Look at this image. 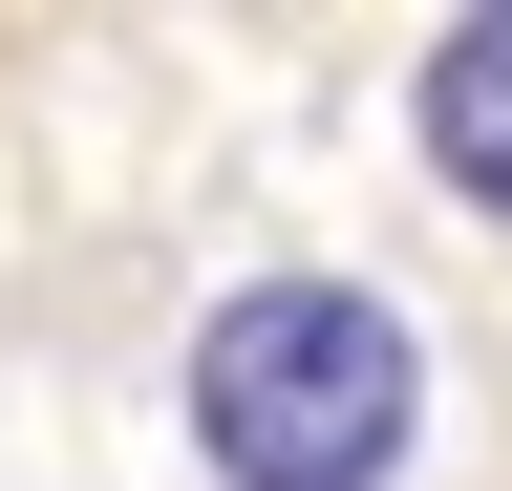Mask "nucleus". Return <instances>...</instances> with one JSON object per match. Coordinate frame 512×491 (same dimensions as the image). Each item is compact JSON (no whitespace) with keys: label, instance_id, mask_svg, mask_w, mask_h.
<instances>
[{"label":"nucleus","instance_id":"f257e3e1","mask_svg":"<svg viewBox=\"0 0 512 491\" xmlns=\"http://www.w3.org/2000/svg\"><path fill=\"white\" fill-rule=\"evenodd\" d=\"M171 406H192V470L214 491H384L406 427H427V342L363 278H235L192 321Z\"/></svg>","mask_w":512,"mask_h":491},{"label":"nucleus","instance_id":"f03ea898","mask_svg":"<svg viewBox=\"0 0 512 491\" xmlns=\"http://www.w3.org/2000/svg\"><path fill=\"white\" fill-rule=\"evenodd\" d=\"M406 129H427V171H448L470 214H512V0H491V22H448V43H427V86H406Z\"/></svg>","mask_w":512,"mask_h":491}]
</instances>
